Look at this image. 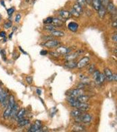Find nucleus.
Wrapping results in <instances>:
<instances>
[{"label": "nucleus", "instance_id": "obj_10", "mask_svg": "<svg viewBox=\"0 0 117 132\" xmlns=\"http://www.w3.org/2000/svg\"><path fill=\"white\" fill-rule=\"evenodd\" d=\"M101 2H102V0H92V7L93 8L98 11L99 9L101 7Z\"/></svg>", "mask_w": 117, "mask_h": 132}, {"label": "nucleus", "instance_id": "obj_11", "mask_svg": "<svg viewBox=\"0 0 117 132\" xmlns=\"http://www.w3.org/2000/svg\"><path fill=\"white\" fill-rule=\"evenodd\" d=\"M89 108H90V106L89 105V104H87L86 103H81L80 102L76 109H81L82 111L85 112V111H88V110L89 109Z\"/></svg>", "mask_w": 117, "mask_h": 132}, {"label": "nucleus", "instance_id": "obj_30", "mask_svg": "<svg viewBox=\"0 0 117 132\" xmlns=\"http://www.w3.org/2000/svg\"><path fill=\"white\" fill-rule=\"evenodd\" d=\"M76 2H77V4L81 5V7H85L86 5V0H76Z\"/></svg>", "mask_w": 117, "mask_h": 132}, {"label": "nucleus", "instance_id": "obj_45", "mask_svg": "<svg viewBox=\"0 0 117 132\" xmlns=\"http://www.w3.org/2000/svg\"><path fill=\"white\" fill-rule=\"evenodd\" d=\"M112 26H113V27H116V26H117V24H116V21H115L113 23V24H112Z\"/></svg>", "mask_w": 117, "mask_h": 132}, {"label": "nucleus", "instance_id": "obj_29", "mask_svg": "<svg viewBox=\"0 0 117 132\" xmlns=\"http://www.w3.org/2000/svg\"><path fill=\"white\" fill-rule=\"evenodd\" d=\"M96 70V68H95V65H94V64H92V65H90L89 66V69H88V70H89V73H93V72L94 70Z\"/></svg>", "mask_w": 117, "mask_h": 132}, {"label": "nucleus", "instance_id": "obj_15", "mask_svg": "<svg viewBox=\"0 0 117 132\" xmlns=\"http://www.w3.org/2000/svg\"><path fill=\"white\" fill-rule=\"evenodd\" d=\"M68 29L71 31V32H75L78 30V25L77 23L75 22H70V23L68 24Z\"/></svg>", "mask_w": 117, "mask_h": 132}, {"label": "nucleus", "instance_id": "obj_40", "mask_svg": "<svg viewBox=\"0 0 117 132\" xmlns=\"http://www.w3.org/2000/svg\"><path fill=\"white\" fill-rule=\"evenodd\" d=\"M5 36H6V33H5V32H0V37H4Z\"/></svg>", "mask_w": 117, "mask_h": 132}, {"label": "nucleus", "instance_id": "obj_20", "mask_svg": "<svg viewBox=\"0 0 117 132\" xmlns=\"http://www.w3.org/2000/svg\"><path fill=\"white\" fill-rule=\"evenodd\" d=\"M18 104L15 103L14 106L12 108V109H11V113H10V117H15L16 114L18 113Z\"/></svg>", "mask_w": 117, "mask_h": 132}, {"label": "nucleus", "instance_id": "obj_43", "mask_svg": "<svg viewBox=\"0 0 117 132\" xmlns=\"http://www.w3.org/2000/svg\"><path fill=\"white\" fill-rule=\"evenodd\" d=\"M92 0H86V4H92Z\"/></svg>", "mask_w": 117, "mask_h": 132}, {"label": "nucleus", "instance_id": "obj_8", "mask_svg": "<svg viewBox=\"0 0 117 132\" xmlns=\"http://www.w3.org/2000/svg\"><path fill=\"white\" fill-rule=\"evenodd\" d=\"M106 10H107V12H108L109 13L112 14V15H116V10L115 5L111 2H110L108 3V4L107 5Z\"/></svg>", "mask_w": 117, "mask_h": 132}, {"label": "nucleus", "instance_id": "obj_23", "mask_svg": "<svg viewBox=\"0 0 117 132\" xmlns=\"http://www.w3.org/2000/svg\"><path fill=\"white\" fill-rule=\"evenodd\" d=\"M15 98H14V96L13 95H9L8 97V103H7V106L11 107V108H13V106H14V104H15Z\"/></svg>", "mask_w": 117, "mask_h": 132}, {"label": "nucleus", "instance_id": "obj_14", "mask_svg": "<svg viewBox=\"0 0 117 132\" xmlns=\"http://www.w3.org/2000/svg\"><path fill=\"white\" fill-rule=\"evenodd\" d=\"M76 98H77V100L81 103H86L90 99V96L83 94V95H81L78 97H77Z\"/></svg>", "mask_w": 117, "mask_h": 132}, {"label": "nucleus", "instance_id": "obj_37", "mask_svg": "<svg viewBox=\"0 0 117 132\" xmlns=\"http://www.w3.org/2000/svg\"><path fill=\"white\" fill-rule=\"evenodd\" d=\"M51 53V54L52 55V56H53V57H59V53H57V52H50Z\"/></svg>", "mask_w": 117, "mask_h": 132}, {"label": "nucleus", "instance_id": "obj_7", "mask_svg": "<svg viewBox=\"0 0 117 132\" xmlns=\"http://www.w3.org/2000/svg\"><path fill=\"white\" fill-rule=\"evenodd\" d=\"M104 75H105V79H106L108 81H113V73L109 68H105L104 69Z\"/></svg>", "mask_w": 117, "mask_h": 132}, {"label": "nucleus", "instance_id": "obj_46", "mask_svg": "<svg viewBox=\"0 0 117 132\" xmlns=\"http://www.w3.org/2000/svg\"><path fill=\"white\" fill-rule=\"evenodd\" d=\"M19 49H20V50H21V51L22 52H24V54H27V53H26V51H24L23 50V49L21 48V47H20V46H19Z\"/></svg>", "mask_w": 117, "mask_h": 132}, {"label": "nucleus", "instance_id": "obj_1", "mask_svg": "<svg viewBox=\"0 0 117 132\" xmlns=\"http://www.w3.org/2000/svg\"><path fill=\"white\" fill-rule=\"evenodd\" d=\"M84 94V91L80 88H75V89H71L67 92V95L72 98H77L81 95Z\"/></svg>", "mask_w": 117, "mask_h": 132}, {"label": "nucleus", "instance_id": "obj_2", "mask_svg": "<svg viewBox=\"0 0 117 132\" xmlns=\"http://www.w3.org/2000/svg\"><path fill=\"white\" fill-rule=\"evenodd\" d=\"M29 132H40L43 131L42 130V123L39 120H36L35 123L31 125V127L29 128Z\"/></svg>", "mask_w": 117, "mask_h": 132}, {"label": "nucleus", "instance_id": "obj_12", "mask_svg": "<svg viewBox=\"0 0 117 132\" xmlns=\"http://www.w3.org/2000/svg\"><path fill=\"white\" fill-rule=\"evenodd\" d=\"M59 14L61 17L64 18V19H68V18H70V16H71L70 11H67V10H60L59 12Z\"/></svg>", "mask_w": 117, "mask_h": 132}, {"label": "nucleus", "instance_id": "obj_19", "mask_svg": "<svg viewBox=\"0 0 117 132\" xmlns=\"http://www.w3.org/2000/svg\"><path fill=\"white\" fill-rule=\"evenodd\" d=\"M105 80V77L104 73H100L99 76L94 81H95V82H96L97 84L100 85V84H102L104 83Z\"/></svg>", "mask_w": 117, "mask_h": 132}, {"label": "nucleus", "instance_id": "obj_5", "mask_svg": "<svg viewBox=\"0 0 117 132\" xmlns=\"http://www.w3.org/2000/svg\"><path fill=\"white\" fill-rule=\"evenodd\" d=\"M89 61H90V59L89 57H83L78 62H77V68H84L85 66L88 65L89 63Z\"/></svg>", "mask_w": 117, "mask_h": 132}, {"label": "nucleus", "instance_id": "obj_33", "mask_svg": "<svg viewBox=\"0 0 117 132\" xmlns=\"http://www.w3.org/2000/svg\"><path fill=\"white\" fill-rule=\"evenodd\" d=\"M4 28H6V29H9L10 27L12 26V22H11V21L7 22V23H5V24H4Z\"/></svg>", "mask_w": 117, "mask_h": 132}, {"label": "nucleus", "instance_id": "obj_42", "mask_svg": "<svg viewBox=\"0 0 117 132\" xmlns=\"http://www.w3.org/2000/svg\"><path fill=\"white\" fill-rule=\"evenodd\" d=\"M47 54H48V51H46V50H43V51H40V54L41 55H46Z\"/></svg>", "mask_w": 117, "mask_h": 132}, {"label": "nucleus", "instance_id": "obj_3", "mask_svg": "<svg viewBox=\"0 0 117 132\" xmlns=\"http://www.w3.org/2000/svg\"><path fill=\"white\" fill-rule=\"evenodd\" d=\"M83 53V51L80 50V51H78L76 52H74V53H72V54H67L65 56V60L66 61H72V60H74L76 58L78 57L80 55H81Z\"/></svg>", "mask_w": 117, "mask_h": 132}, {"label": "nucleus", "instance_id": "obj_16", "mask_svg": "<svg viewBox=\"0 0 117 132\" xmlns=\"http://www.w3.org/2000/svg\"><path fill=\"white\" fill-rule=\"evenodd\" d=\"M26 114V110L25 109H20L19 111L18 112V113L16 114L15 115V117L17 120H20L21 119H23V117H24V115Z\"/></svg>", "mask_w": 117, "mask_h": 132}, {"label": "nucleus", "instance_id": "obj_36", "mask_svg": "<svg viewBox=\"0 0 117 132\" xmlns=\"http://www.w3.org/2000/svg\"><path fill=\"white\" fill-rule=\"evenodd\" d=\"M111 38H112V40H113V42L116 43V42H117V34H116V33L113 34V36H112V37H111Z\"/></svg>", "mask_w": 117, "mask_h": 132}, {"label": "nucleus", "instance_id": "obj_25", "mask_svg": "<svg viewBox=\"0 0 117 132\" xmlns=\"http://www.w3.org/2000/svg\"><path fill=\"white\" fill-rule=\"evenodd\" d=\"M51 32V36H53V37H63V36H64V33L61 31L54 30Z\"/></svg>", "mask_w": 117, "mask_h": 132}, {"label": "nucleus", "instance_id": "obj_6", "mask_svg": "<svg viewBox=\"0 0 117 132\" xmlns=\"http://www.w3.org/2000/svg\"><path fill=\"white\" fill-rule=\"evenodd\" d=\"M71 51V48L66 47V46H59V48H57V52L59 53V54L62 55H67L70 54Z\"/></svg>", "mask_w": 117, "mask_h": 132}, {"label": "nucleus", "instance_id": "obj_22", "mask_svg": "<svg viewBox=\"0 0 117 132\" xmlns=\"http://www.w3.org/2000/svg\"><path fill=\"white\" fill-rule=\"evenodd\" d=\"M11 109L12 108L10 107V106H7V109L4 110V112L3 113V117L4 119H7L8 117H10V113H11Z\"/></svg>", "mask_w": 117, "mask_h": 132}, {"label": "nucleus", "instance_id": "obj_38", "mask_svg": "<svg viewBox=\"0 0 117 132\" xmlns=\"http://www.w3.org/2000/svg\"><path fill=\"white\" fill-rule=\"evenodd\" d=\"M21 20V15L20 14H17V15H16L15 17V21L16 22H19Z\"/></svg>", "mask_w": 117, "mask_h": 132}, {"label": "nucleus", "instance_id": "obj_28", "mask_svg": "<svg viewBox=\"0 0 117 132\" xmlns=\"http://www.w3.org/2000/svg\"><path fill=\"white\" fill-rule=\"evenodd\" d=\"M70 14H71V15H72V16H74V17H75V18H78L79 16L81 15V14L80 13H78V12H76V11L72 8L70 11Z\"/></svg>", "mask_w": 117, "mask_h": 132}, {"label": "nucleus", "instance_id": "obj_31", "mask_svg": "<svg viewBox=\"0 0 117 132\" xmlns=\"http://www.w3.org/2000/svg\"><path fill=\"white\" fill-rule=\"evenodd\" d=\"M52 19H53V18H51V17L47 18L46 19H45L43 21V23L45 24H51V22H52Z\"/></svg>", "mask_w": 117, "mask_h": 132}, {"label": "nucleus", "instance_id": "obj_24", "mask_svg": "<svg viewBox=\"0 0 117 132\" xmlns=\"http://www.w3.org/2000/svg\"><path fill=\"white\" fill-rule=\"evenodd\" d=\"M29 120H25V119H21L19 120V122L18 123V125L19 127H24V126L27 125L28 124H29Z\"/></svg>", "mask_w": 117, "mask_h": 132}, {"label": "nucleus", "instance_id": "obj_9", "mask_svg": "<svg viewBox=\"0 0 117 132\" xmlns=\"http://www.w3.org/2000/svg\"><path fill=\"white\" fill-rule=\"evenodd\" d=\"M52 25H53L54 26L56 27H60V26H62L63 24H64V22L59 19V18H53L52 19V22H51V24Z\"/></svg>", "mask_w": 117, "mask_h": 132}, {"label": "nucleus", "instance_id": "obj_13", "mask_svg": "<svg viewBox=\"0 0 117 132\" xmlns=\"http://www.w3.org/2000/svg\"><path fill=\"white\" fill-rule=\"evenodd\" d=\"M72 131H77V132H82V131H85L86 130H85V128L83 127V125L76 123V124H75L73 126H72Z\"/></svg>", "mask_w": 117, "mask_h": 132}, {"label": "nucleus", "instance_id": "obj_26", "mask_svg": "<svg viewBox=\"0 0 117 132\" xmlns=\"http://www.w3.org/2000/svg\"><path fill=\"white\" fill-rule=\"evenodd\" d=\"M73 8L76 12H78V13H80V14H81V13H83V7H81V5H79L78 4H73Z\"/></svg>", "mask_w": 117, "mask_h": 132}, {"label": "nucleus", "instance_id": "obj_32", "mask_svg": "<svg viewBox=\"0 0 117 132\" xmlns=\"http://www.w3.org/2000/svg\"><path fill=\"white\" fill-rule=\"evenodd\" d=\"M110 2V0H102V2H101V5H102V7H107V5L108 4V3H109Z\"/></svg>", "mask_w": 117, "mask_h": 132}, {"label": "nucleus", "instance_id": "obj_35", "mask_svg": "<svg viewBox=\"0 0 117 132\" xmlns=\"http://www.w3.org/2000/svg\"><path fill=\"white\" fill-rule=\"evenodd\" d=\"M14 10H15V9L13 7H11V8H9L8 10H7V14L9 15H13V13H14Z\"/></svg>", "mask_w": 117, "mask_h": 132}, {"label": "nucleus", "instance_id": "obj_34", "mask_svg": "<svg viewBox=\"0 0 117 132\" xmlns=\"http://www.w3.org/2000/svg\"><path fill=\"white\" fill-rule=\"evenodd\" d=\"M26 81L28 84H32V81H33V79H32V76H27L26 78Z\"/></svg>", "mask_w": 117, "mask_h": 132}, {"label": "nucleus", "instance_id": "obj_4", "mask_svg": "<svg viewBox=\"0 0 117 132\" xmlns=\"http://www.w3.org/2000/svg\"><path fill=\"white\" fill-rule=\"evenodd\" d=\"M59 44H60V41L59 40L52 39V40H47L45 43H43L42 46H46L47 48H55V47L58 46Z\"/></svg>", "mask_w": 117, "mask_h": 132}, {"label": "nucleus", "instance_id": "obj_17", "mask_svg": "<svg viewBox=\"0 0 117 132\" xmlns=\"http://www.w3.org/2000/svg\"><path fill=\"white\" fill-rule=\"evenodd\" d=\"M64 66L67 68L72 69V68H77V62H75L74 60H72V61H67V62L64 64Z\"/></svg>", "mask_w": 117, "mask_h": 132}, {"label": "nucleus", "instance_id": "obj_44", "mask_svg": "<svg viewBox=\"0 0 117 132\" xmlns=\"http://www.w3.org/2000/svg\"><path fill=\"white\" fill-rule=\"evenodd\" d=\"M37 94H38L39 95H41V93H42L41 90H39V89H37Z\"/></svg>", "mask_w": 117, "mask_h": 132}, {"label": "nucleus", "instance_id": "obj_18", "mask_svg": "<svg viewBox=\"0 0 117 132\" xmlns=\"http://www.w3.org/2000/svg\"><path fill=\"white\" fill-rule=\"evenodd\" d=\"M82 114H83V111H82V110H81V109H76V108H75V109L71 111V115L73 117H79Z\"/></svg>", "mask_w": 117, "mask_h": 132}, {"label": "nucleus", "instance_id": "obj_27", "mask_svg": "<svg viewBox=\"0 0 117 132\" xmlns=\"http://www.w3.org/2000/svg\"><path fill=\"white\" fill-rule=\"evenodd\" d=\"M44 30H46V31H49V32H52L56 30V26H54L52 24H46L44 26Z\"/></svg>", "mask_w": 117, "mask_h": 132}, {"label": "nucleus", "instance_id": "obj_41", "mask_svg": "<svg viewBox=\"0 0 117 132\" xmlns=\"http://www.w3.org/2000/svg\"><path fill=\"white\" fill-rule=\"evenodd\" d=\"M113 81H117V76L116 73H113Z\"/></svg>", "mask_w": 117, "mask_h": 132}, {"label": "nucleus", "instance_id": "obj_47", "mask_svg": "<svg viewBox=\"0 0 117 132\" xmlns=\"http://www.w3.org/2000/svg\"><path fill=\"white\" fill-rule=\"evenodd\" d=\"M1 19H2V15L0 14V20H1Z\"/></svg>", "mask_w": 117, "mask_h": 132}, {"label": "nucleus", "instance_id": "obj_39", "mask_svg": "<svg viewBox=\"0 0 117 132\" xmlns=\"http://www.w3.org/2000/svg\"><path fill=\"white\" fill-rule=\"evenodd\" d=\"M0 54H2V57H3L4 60H5V59H6V57H4V50H1V51H0Z\"/></svg>", "mask_w": 117, "mask_h": 132}, {"label": "nucleus", "instance_id": "obj_21", "mask_svg": "<svg viewBox=\"0 0 117 132\" xmlns=\"http://www.w3.org/2000/svg\"><path fill=\"white\" fill-rule=\"evenodd\" d=\"M106 13H107L106 7H104L101 6V7H100L98 10V15L99 16V18H103L105 17V15H106Z\"/></svg>", "mask_w": 117, "mask_h": 132}]
</instances>
